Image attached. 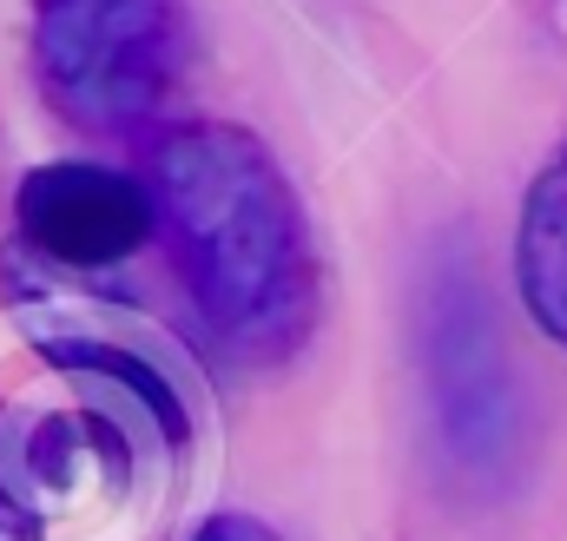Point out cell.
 I'll return each instance as SVG.
<instances>
[{
    "label": "cell",
    "instance_id": "cell-1",
    "mask_svg": "<svg viewBox=\"0 0 567 541\" xmlns=\"http://www.w3.org/2000/svg\"><path fill=\"white\" fill-rule=\"evenodd\" d=\"M145 192L205 330L245 364L297 357L317 324V252L278 152L231 120H185L152 145Z\"/></svg>",
    "mask_w": 567,
    "mask_h": 541
},
{
    "label": "cell",
    "instance_id": "cell-3",
    "mask_svg": "<svg viewBox=\"0 0 567 541\" xmlns=\"http://www.w3.org/2000/svg\"><path fill=\"white\" fill-rule=\"evenodd\" d=\"M13 225L53 265L106 270V265H126L152 238V192L126 172L60 159V165H33L20 178Z\"/></svg>",
    "mask_w": 567,
    "mask_h": 541
},
{
    "label": "cell",
    "instance_id": "cell-2",
    "mask_svg": "<svg viewBox=\"0 0 567 541\" xmlns=\"http://www.w3.org/2000/svg\"><path fill=\"white\" fill-rule=\"evenodd\" d=\"M192 53L185 0H33V73L80 133L145 126Z\"/></svg>",
    "mask_w": 567,
    "mask_h": 541
},
{
    "label": "cell",
    "instance_id": "cell-5",
    "mask_svg": "<svg viewBox=\"0 0 567 541\" xmlns=\"http://www.w3.org/2000/svg\"><path fill=\"white\" fill-rule=\"evenodd\" d=\"M178 541H278V529H265L258 516H205L198 529H185Z\"/></svg>",
    "mask_w": 567,
    "mask_h": 541
},
{
    "label": "cell",
    "instance_id": "cell-4",
    "mask_svg": "<svg viewBox=\"0 0 567 541\" xmlns=\"http://www.w3.org/2000/svg\"><path fill=\"white\" fill-rule=\"evenodd\" d=\"M515 277L528 317L567 350V152L528 185L522 225H515Z\"/></svg>",
    "mask_w": 567,
    "mask_h": 541
}]
</instances>
